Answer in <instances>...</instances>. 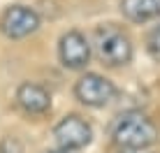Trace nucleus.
<instances>
[{
  "mask_svg": "<svg viewBox=\"0 0 160 153\" xmlns=\"http://www.w3.org/2000/svg\"><path fill=\"white\" fill-rule=\"evenodd\" d=\"M37 28H40V14L32 7H26V5H12V7H7L2 19H0V30L9 40L28 37Z\"/></svg>",
  "mask_w": 160,
  "mask_h": 153,
  "instance_id": "5",
  "label": "nucleus"
},
{
  "mask_svg": "<svg viewBox=\"0 0 160 153\" xmlns=\"http://www.w3.org/2000/svg\"><path fill=\"white\" fill-rule=\"evenodd\" d=\"M53 139H56L58 149H63V151H79V149H86L91 144L93 128L81 116L70 114V116H65L53 128Z\"/></svg>",
  "mask_w": 160,
  "mask_h": 153,
  "instance_id": "3",
  "label": "nucleus"
},
{
  "mask_svg": "<svg viewBox=\"0 0 160 153\" xmlns=\"http://www.w3.org/2000/svg\"><path fill=\"white\" fill-rule=\"evenodd\" d=\"M74 95L81 105L86 107H104L116 97V86L109 79H104L102 74L88 72L84 74L74 86Z\"/></svg>",
  "mask_w": 160,
  "mask_h": 153,
  "instance_id": "4",
  "label": "nucleus"
},
{
  "mask_svg": "<svg viewBox=\"0 0 160 153\" xmlns=\"http://www.w3.org/2000/svg\"><path fill=\"white\" fill-rule=\"evenodd\" d=\"M58 56L60 63L70 70H81L91 61V44L79 30H70L60 37L58 44Z\"/></svg>",
  "mask_w": 160,
  "mask_h": 153,
  "instance_id": "6",
  "label": "nucleus"
},
{
  "mask_svg": "<svg viewBox=\"0 0 160 153\" xmlns=\"http://www.w3.org/2000/svg\"><path fill=\"white\" fill-rule=\"evenodd\" d=\"M0 153H23V144L16 137H5L0 141Z\"/></svg>",
  "mask_w": 160,
  "mask_h": 153,
  "instance_id": "10",
  "label": "nucleus"
},
{
  "mask_svg": "<svg viewBox=\"0 0 160 153\" xmlns=\"http://www.w3.org/2000/svg\"><path fill=\"white\" fill-rule=\"evenodd\" d=\"M16 105L23 114L28 116H42V114L49 111L51 107V95L49 91L40 84H32V81H26L16 88Z\"/></svg>",
  "mask_w": 160,
  "mask_h": 153,
  "instance_id": "7",
  "label": "nucleus"
},
{
  "mask_svg": "<svg viewBox=\"0 0 160 153\" xmlns=\"http://www.w3.org/2000/svg\"><path fill=\"white\" fill-rule=\"evenodd\" d=\"M132 153H144V151H132Z\"/></svg>",
  "mask_w": 160,
  "mask_h": 153,
  "instance_id": "12",
  "label": "nucleus"
},
{
  "mask_svg": "<svg viewBox=\"0 0 160 153\" xmlns=\"http://www.w3.org/2000/svg\"><path fill=\"white\" fill-rule=\"evenodd\" d=\"M93 47H95L98 58L112 67L128 65L132 61V42L128 32H123L114 23L98 26L93 32Z\"/></svg>",
  "mask_w": 160,
  "mask_h": 153,
  "instance_id": "2",
  "label": "nucleus"
},
{
  "mask_svg": "<svg viewBox=\"0 0 160 153\" xmlns=\"http://www.w3.org/2000/svg\"><path fill=\"white\" fill-rule=\"evenodd\" d=\"M121 12L132 23L160 19V0H121Z\"/></svg>",
  "mask_w": 160,
  "mask_h": 153,
  "instance_id": "8",
  "label": "nucleus"
},
{
  "mask_svg": "<svg viewBox=\"0 0 160 153\" xmlns=\"http://www.w3.org/2000/svg\"><path fill=\"white\" fill-rule=\"evenodd\" d=\"M112 139L123 151H144L158 141V128L146 114L128 111L116 118L112 128Z\"/></svg>",
  "mask_w": 160,
  "mask_h": 153,
  "instance_id": "1",
  "label": "nucleus"
},
{
  "mask_svg": "<svg viewBox=\"0 0 160 153\" xmlns=\"http://www.w3.org/2000/svg\"><path fill=\"white\" fill-rule=\"evenodd\" d=\"M146 49H148V56L153 61L160 63V23L148 32V40H146Z\"/></svg>",
  "mask_w": 160,
  "mask_h": 153,
  "instance_id": "9",
  "label": "nucleus"
},
{
  "mask_svg": "<svg viewBox=\"0 0 160 153\" xmlns=\"http://www.w3.org/2000/svg\"><path fill=\"white\" fill-rule=\"evenodd\" d=\"M47 153H72V151H63V149H58V151H47Z\"/></svg>",
  "mask_w": 160,
  "mask_h": 153,
  "instance_id": "11",
  "label": "nucleus"
}]
</instances>
